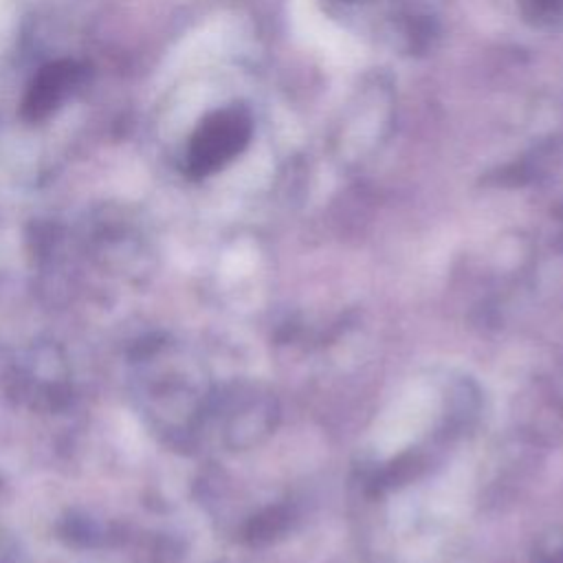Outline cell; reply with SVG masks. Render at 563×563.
Returning <instances> with one entry per match:
<instances>
[{
  "label": "cell",
  "mask_w": 563,
  "mask_h": 563,
  "mask_svg": "<svg viewBox=\"0 0 563 563\" xmlns=\"http://www.w3.org/2000/svg\"><path fill=\"white\" fill-rule=\"evenodd\" d=\"M79 75V66H75L73 62H55L44 66L24 97V117L29 121H40L48 117L77 86Z\"/></svg>",
  "instance_id": "6da1fadb"
},
{
  "label": "cell",
  "mask_w": 563,
  "mask_h": 563,
  "mask_svg": "<svg viewBox=\"0 0 563 563\" xmlns=\"http://www.w3.org/2000/svg\"><path fill=\"white\" fill-rule=\"evenodd\" d=\"M238 121L231 114H220L209 119L194 136L189 165L194 172H207L218 165L233 147L238 139Z\"/></svg>",
  "instance_id": "7a4b0ae2"
}]
</instances>
